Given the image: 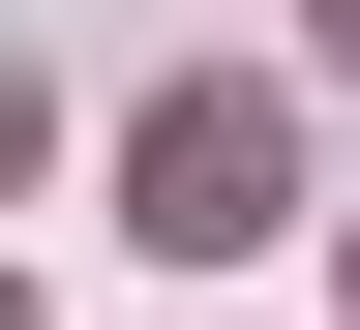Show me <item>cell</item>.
<instances>
[{
  "mask_svg": "<svg viewBox=\"0 0 360 330\" xmlns=\"http://www.w3.org/2000/svg\"><path fill=\"white\" fill-rule=\"evenodd\" d=\"M120 210H150L180 270H240L270 210H300V120H270V90H150V120H120Z\"/></svg>",
  "mask_w": 360,
  "mask_h": 330,
  "instance_id": "obj_1",
  "label": "cell"
},
{
  "mask_svg": "<svg viewBox=\"0 0 360 330\" xmlns=\"http://www.w3.org/2000/svg\"><path fill=\"white\" fill-rule=\"evenodd\" d=\"M0 180H30V90H0Z\"/></svg>",
  "mask_w": 360,
  "mask_h": 330,
  "instance_id": "obj_2",
  "label": "cell"
},
{
  "mask_svg": "<svg viewBox=\"0 0 360 330\" xmlns=\"http://www.w3.org/2000/svg\"><path fill=\"white\" fill-rule=\"evenodd\" d=\"M330 61H360V0H330Z\"/></svg>",
  "mask_w": 360,
  "mask_h": 330,
  "instance_id": "obj_3",
  "label": "cell"
},
{
  "mask_svg": "<svg viewBox=\"0 0 360 330\" xmlns=\"http://www.w3.org/2000/svg\"><path fill=\"white\" fill-rule=\"evenodd\" d=\"M0 330H30V300H0Z\"/></svg>",
  "mask_w": 360,
  "mask_h": 330,
  "instance_id": "obj_4",
  "label": "cell"
}]
</instances>
